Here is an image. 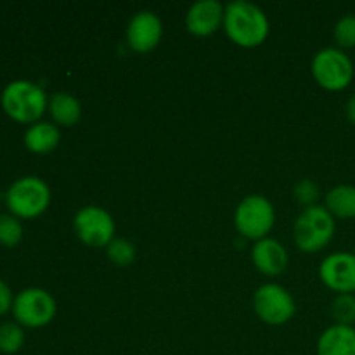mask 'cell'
I'll return each mask as SVG.
<instances>
[{
    "label": "cell",
    "instance_id": "cell-24",
    "mask_svg": "<svg viewBox=\"0 0 355 355\" xmlns=\"http://www.w3.org/2000/svg\"><path fill=\"white\" fill-rule=\"evenodd\" d=\"M12 304H14L12 291H10V288L0 279V315L6 314L9 309H12Z\"/></svg>",
    "mask_w": 355,
    "mask_h": 355
},
{
    "label": "cell",
    "instance_id": "cell-4",
    "mask_svg": "<svg viewBox=\"0 0 355 355\" xmlns=\"http://www.w3.org/2000/svg\"><path fill=\"white\" fill-rule=\"evenodd\" d=\"M276 224L274 205L262 194L243 198L234 210V227L245 239L260 241L269 238Z\"/></svg>",
    "mask_w": 355,
    "mask_h": 355
},
{
    "label": "cell",
    "instance_id": "cell-6",
    "mask_svg": "<svg viewBox=\"0 0 355 355\" xmlns=\"http://www.w3.org/2000/svg\"><path fill=\"white\" fill-rule=\"evenodd\" d=\"M10 215L17 218H35L44 214L51 203V189L40 177L26 175L12 182L6 194Z\"/></svg>",
    "mask_w": 355,
    "mask_h": 355
},
{
    "label": "cell",
    "instance_id": "cell-11",
    "mask_svg": "<svg viewBox=\"0 0 355 355\" xmlns=\"http://www.w3.org/2000/svg\"><path fill=\"white\" fill-rule=\"evenodd\" d=\"M163 37V23L153 10H139L127 26V44L137 54H146L158 47Z\"/></svg>",
    "mask_w": 355,
    "mask_h": 355
},
{
    "label": "cell",
    "instance_id": "cell-10",
    "mask_svg": "<svg viewBox=\"0 0 355 355\" xmlns=\"http://www.w3.org/2000/svg\"><path fill=\"white\" fill-rule=\"evenodd\" d=\"M319 277L336 295H355V253L336 252L319 266Z\"/></svg>",
    "mask_w": 355,
    "mask_h": 355
},
{
    "label": "cell",
    "instance_id": "cell-23",
    "mask_svg": "<svg viewBox=\"0 0 355 355\" xmlns=\"http://www.w3.org/2000/svg\"><path fill=\"white\" fill-rule=\"evenodd\" d=\"M319 193H321V189H319V186L314 182V180L302 179V180H298L297 186H295L293 198H295V201L300 205V207L309 208V207H314V205H318Z\"/></svg>",
    "mask_w": 355,
    "mask_h": 355
},
{
    "label": "cell",
    "instance_id": "cell-20",
    "mask_svg": "<svg viewBox=\"0 0 355 355\" xmlns=\"http://www.w3.org/2000/svg\"><path fill=\"white\" fill-rule=\"evenodd\" d=\"M24 345V331L16 322H3L0 326V352L16 354Z\"/></svg>",
    "mask_w": 355,
    "mask_h": 355
},
{
    "label": "cell",
    "instance_id": "cell-21",
    "mask_svg": "<svg viewBox=\"0 0 355 355\" xmlns=\"http://www.w3.org/2000/svg\"><path fill=\"white\" fill-rule=\"evenodd\" d=\"M333 38L336 42V47L342 51L355 49V14H345L336 21L333 28Z\"/></svg>",
    "mask_w": 355,
    "mask_h": 355
},
{
    "label": "cell",
    "instance_id": "cell-9",
    "mask_svg": "<svg viewBox=\"0 0 355 355\" xmlns=\"http://www.w3.org/2000/svg\"><path fill=\"white\" fill-rule=\"evenodd\" d=\"M58 305L54 297L44 288H26L19 291L12 304V314L17 324L26 328H44L55 318Z\"/></svg>",
    "mask_w": 355,
    "mask_h": 355
},
{
    "label": "cell",
    "instance_id": "cell-12",
    "mask_svg": "<svg viewBox=\"0 0 355 355\" xmlns=\"http://www.w3.org/2000/svg\"><path fill=\"white\" fill-rule=\"evenodd\" d=\"M225 6L217 0H200L187 9L186 28L194 37H210L224 24Z\"/></svg>",
    "mask_w": 355,
    "mask_h": 355
},
{
    "label": "cell",
    "instance_id": "cell-14",
    "mask_svg": "<svg viewBox=\"0 0 355 355\" xmlns=\"http://www.w3.org/2000/svg\"><path fill=\"white\" fill-rule=\"evenodd\" d=\"M318 355H355V326L333 324L318 338Z\"/></svg>",
    "mask_w": 355,
    "mask_h": 355
},
{
    "label": "cell",
    "instance_id": "cell-2",
    "mask_svg": "<svg viewBox=\"0 0 355 355\" xmlns=\"http://www.w3.org/2000/svg\"><path fill=\"white\" fill-rule=\"evenodd\" d=\"M2 110L17 123H37L47 111L49 97L40 85L30 80H14L3 89Z\"/></svg>",
    "mask_w": 355,
    "mask_h": 355
},
{
    "label": "cell",
    "instance_id": "cell-17",
    "mask_svg": "<svg viewBox=\"0 0 355 355\" xmlns=\"http://www.w3.org/2000/svg\"><path fill=\"white\" fill-rule=\"evenodd\" d=\"M324 208L335 218H355V186L338 184L329 189L324 196Z\"/></svg>",
    "mask_w": 355,
    "mask_h": 355
},
{
    "label": "cell",
    "instance_id": "cell-3",
    "mask_svg": "<svg viewBox=\"0 0 355 355\" xmlns=\"http://www.w3.org/2000/svg\"><path fill=\"white\" fill-rule=\"evenodd\" d=\"M336 232V218L324 205L304 208L293 224V241L304 253H318L333 241Z\"/></svg>",
    "mask_w": 355,
    "mask_h": 355
},
{
    "label": "cell",
    "instance_id": "cell-7",
    "mask_svg": "<svg viewBox=\"0 0 355 355\" xmlns=\"http://www.w3.org/2000/svg\"><path fill=\"white\" fill-rule=\"evenodd\" d=\"M257 318L269 326H283L293 319L297 304L290 291L277 283H266L253 295Z\"/></svg>",
    "mask_w": 355,
    "mask_h": 355
},
{
    "label": "cell",
    "instance_id": "cell-18",
    "mask_svg": "<svg viewBox=\"0 0 355 355\" xmlns=\"http://www.w3.org/2000/svg\"><path fill=\"white\" fill-rule=\"evenodd\" d=\"M104 250H106L107 259L116 267H128L137 259V250L134 243L125 238H114Z\"/></svg>",
    "mask_w": 355,
    "mask_h": 355
},
{
    "label": "cell",
    "instance_id": "cell-13",
    "mask_svg": "<svg viewBox=\"0 0 355 355\" xmlns=\"http://www.w3.org/2000/svg\"><path fill=\"white\" fill-rule=\"evenodd\" d=\"M252 260L260 274L274 277L288 269L290 255H288V250L284 248L283 243L274 238H263L253 245Z\"/></svg>",
    "mask_w": 355,
    "mask_h": 355
},
{
    "label": "cell",
    "instance_id": "cell-1",
    "mask_svg": "<svg viewBox=\"0 0 355 355\" xmlns=\"http://www.w3.org/2000/svg\"><path fill=\"white\" fill-rule=\"evenodd\" d=\"M224 31L232 44L243 49H255L267 40L270 31L266 12L257 3L234 0L225 6Z\"/></svg>",
    "mask_w": 355,
    "mask_h": 355
},
{
    "label": "cell",
    "instance_id": "cell-22",
    "mask_svg": "<svg viewBox=\"0 0 355 355\" xmlns=\"http://www.w3.org/2000/svg\"><path fill=\"white\" fill-rule=\"evenodd\" d=\"M23 239V225L14 215H0V245L12 248Z\"/></svg>",
    "mask_w": 355,
    "mask_h": 355
},
{
    "label": "cell",
    "instance_id": "cell-8",
    "mask_svg": "<svg viewBox=\"0 0 355 355\" xmlns=\"http://www.w3.org/2000/svg\"><path fill=\"white\" fill-rule=\"evenodd\" d=\"M73 229L76 238L90 248H106L116 232V225L110 211L97 205L80 208L73 218Z\"/></svg>",
    "mask_w": 355,
    "mask_h": 355
},
{
    "label": "cell",
    "instance_id": "cell-5",
    "mask_svg": "<svg viewBox=\"0 0 355 355\" xmlns=\"http://www.w3.org/2000/svg\"><path fill=\"white\" fill-rule=\"evenodd\" d=\"M311 71L315 83L328 92L345 90L355 75L352 59L338 47H324L315 52Z\"/></svg>",
    "mask_w": 355,
    "mask_h": 355
},
{
    "label": "cell",
    "instance_id": "cell-16",
    "mask_svg": "<svg viewBox=\"0 0 355 355\" xmlns=\"http://www.w3.org/2000/svg\"><path fill=\"white\" fill-rule=\"evenodd\" d=\"M49 113L59 127H75L82 118V104L73 94L55 92L49 97Z\"/></svg>",
    "mask_w": 355,
    "mask_h": 355
},
{
    "label": "cell",
    "instance_id": "cell-15",
    "mask_svg": "<svg viewBox=\"0 0 355 355\" xmlns=\"http://www.w3.org/2000/svg\"><path fill=\"white\" fill-rule=\"evenodd\" d=\"M59 142H61V132L58 125L49 121H37L30 125L24 134V146L35 155H49L58 148Z\"/></svg>",
    "mask_w": 355,
    "mask_h": 355
},
{
    "label": "cell",
    "instance_id": "cell-25",
    "mask_svg": "<svg viewBox=\"0 0 355 355\" xmlns=\"http://www.w3.org/2000/svg\"><path fill=\"white\" fill-rule=\"evenodd\" d=\"M345 114H347V120H349L352 125H355V94H352V96L349 97V101H347Z\"/></svg>",
    "mask_w": 355,
    "mask_h": 355
},
{
    "label": "cell",
    "instance_id": "cell-19",
    "mask_svg": "<svg viewBox=\"0 0 355 355\" xmlns=\"http://www.w3.org/2000/svg\"><path fill=\"white\" fill-rule=\"evenodd\" d=\"M331 318L335 324H355V295H336L331 302Z\"/></svg>",
    "mask_w": 355,
    "mask_h": 355
}]
</instances>
